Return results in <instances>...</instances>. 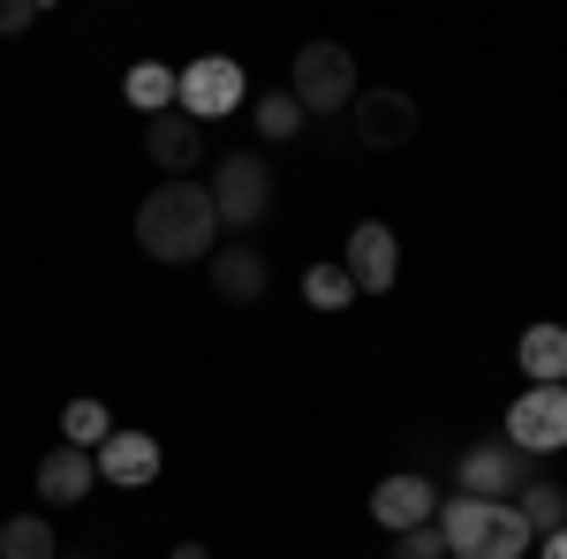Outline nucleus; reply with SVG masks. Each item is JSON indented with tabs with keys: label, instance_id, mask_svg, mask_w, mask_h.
I'll return each mask as SVG.
<instances>
[{
	"label": "nucleus",
	"instance_id": "f257e3e1",
	"mask_svg": "<svg viewBox=\"0 0 567 559\" xmlns=\"http://www.w3.org/2000/svg\"><path fill=\"white\" fill-rule=\"evenodd\" d=\"M136 242L144 258L159 265H197L219 250V213L205 182H159L144 205H136Z\"/></svg>",
	"mask_w": 567,
	"mask_h": 559
},
{
	"label": "nucleus",
	"instance_id": "f03ea898",
	"mask_svg": "<svg viewBox=\"0 0 567 559\" xmlns=\"http://www.w3.org/2000/svg\"><path fill=\"white\" fill-rule=\"evenodd\" d=\"M432 529L446 537V559H523V552H537V537L515 515V499H470V491H454V499H439Z\"/></svg>",
	"mask_w": 567,
	"mask_h": 559
},
{
	"label": "nucleus",
	"instance_id": "7ed1b4c3",
	"mask_svg": "<svg viewBox=\"0 0 567 559\" xmlns=\"http://www.w3.org/2000/svg\"><path fill=\"white\" fill-rule=\"evenodd\" d=\"M288 99H296L303 114H349L355 106V53L333 45V39L296 45V61H288Z\"/></svg>",
	"mask_w": 567,
	"mask_h": 559
},
{
	"label": "nucleus",
	"instance_id": "20e7f679",
	"mask_svg": "<svg viewBox=\"0 0 567 559\" xmlns=\"http://www.w3.org/2000/svg\"><path fill=\"white\" fill-rule=\"evenodd\" d=\"M213 213H219V227H258L272 213V167L258 152H227L213 167Z\"/></svg>",
	"mask_w": 567,
	"mask_h": 559
},
{
	"label": "nucleus",
	"instance_id": "39448f33",
	"mask_svg": "<svg viewBox=\"0 0 567 559\" xmlns=\"http://www.w3.org/2000/svg\"><path fill=\"white\" fill-rule=\"evenodd\" d=\"M182 91H175V106L189 114V122H219V114H235L243 106V61H227V53H197V61H182L175 69Z\"/></svg>",
	"mask_w": 567,
	"mask_h": 559
},
{
	"label": "nucleus",
	"instance_id": "423d86ee",
	"mask_svg": "<svg viewBox=\"0 0 567 559\" xmlns=\"http://www.w3.org/2000/svg\"><path fill=\"white\" fill-rule=\"evenodd\" d=\"M507 446L515 454H560L567 446V386H529L515 408H507Z\"/></svg>",
	"mask_w": 567,
	"mask_h": 559
},
{
	"label": "nucleus",
	"instance_id": "0eeeda50",
	"mask_svg": "<svg viewBox=\"0 0 567 559\" xmlns=\"http://www.w3.org/2000/svg\"><path fill=\"white\" fill-rule=\"evenodd\" d=\"M349 114H355V144H363V152H401V144L416 136V122H424V114H416V99H409V91H393V84L355 91Z\"/></svg>",
	"mask_w": 567,
	"mask_h": 559
},
{
	"label": "nucleus",
	"instance_id": "6e6552de",
	"mask_svg": "<svg viewBox=\"0 0 567 559\" xmlns=\"http://www.w3.org/2000/svg\"><path fill=\"white\" fill-rule=\"evenodd\" d=\"M341 272L355 280V296H386L401 280V242H393L386 219H355L349 250H341Z\"/></svg>",
	"mask_w": 567,
	"mask_h": 559
},
{
	"label": "nucleus",
	"instance_id": "1a4fd4ad",
	"mask_svg": "<svg viewBox=\"0 0 567 559\" xmlns=\"http://www.w3.org/2000/svg\"><path fill=\"white\" fill-rule=\"evenodd\" d=\"M529 476H537V462L515 454V446L499 438V446H470V454H462V469H454V484H462L470 499H507V491H523Z\"/></svg>",
	"mask_w": 567,
	"mask_h": 559
},
{
	"label": "nucleus",
	"instance_id": "9d476101",
	"mask_svg": "<svg viewBox=\"0 0 567 559\" xmlns=\"http://www.w3.org/2000/svg\"><path fill=\"white\" fill-rule=\"evenodd\" d=\"M371 521L386 529V537H409V529H432L439 521V484H424V476H386L379 491H371Z\"/></svg>",
	"mask_w": 567,
	"mask_h": 559
},
{
	"label": "nucleus",
	"instance_id": "9b49d317",
	"mask_svg": "<svg viewBox=\"0 0 567 559\" xmlns=\"http://www.w3.org/2000/svg\"><path fill=\"white\" fill-rule=\"evenodd\" d=\"M144 152H152V167L167 174V182H189L197 152H205V136H197V122H189L182 106H167V114L144 122Z\"/></svg>",
	"mask_w": 567,
	"mask_h": 559
},
{
	"label": "nucleus",
	"instance_id": "f8f14e48",
	"mask_svg": "<svg viewBox=\"0 0 567 559\" xmlns=\"http://www.w3.org/2000/svg\"><path fill=\"white\" fill-rule=\"evenodd\" d=\"M91 462H99V476H106V484L144 491V484L159 476V438H152V431H122V424H114V438H106Z\"/></svg>",
	"mask_w": 567,
	"mask_h": 559
},
{
	"label": "nucleus",
	"instance_id": "ddd939ff",
	"mask_svg": "<svg viewBox=\"0 0 567 559\" xmlns=\"http://www.w3.org/2000/svg\"><path fill=\"white\" fill-rule=\"evenodd\" d=\"M213 288H219V302H265L272 272H265V258L250 242H219L213 250Z\"/></svg>",
	"mask_w": 567,
	"mask_h": 559
},
{
	"label": "nucleus",
	"instance_id": "4468645a",
	"mask_svg": "<svg viewBox=\"0 0 567 559\" xmlns=\"http://www.w3.org/2000/svg\"><path fill=\"white\" fill-rule=\"evenodd\" d=\"M91 484H99V462H91L84 446H53L39 462V499L45 507H76Z\"/></svg>",
	"mask_w": 567,
	"mask_h": 559
},
{
	"label": "nucleus",
	"instance_id": "2eb2a0df",
	"mask_svg": "<svg viewBox=\"0 0 567 559\" xmlns=\"http://www.w3.org/2000/svg\"><path fill=\"white\" fill-rule=\"evenodd\" d=\"M515 363H523L529 386H567V325H529L523 341H515Z\"/></svg>",
	"mask_w": 567,
	"mask_h": 559
},
{
	"label": "nucleus",
	"instance_id": "dca6fc26",
	"mask_svg": "<svg viewBox=\"0 0 567 559\" xmlns=\"http://www.w3.org/2000/svg\"><path fill=\"white\" fill-rule=\"evenodd\" d=\"M515 515L529 521V537H553V529H567V491L545 484V476H529L523 491H515Z\"/></svg>",
	"mask_w": 567,
	"mask_h": 559
},
{
	"label": "nucleus",
	"instance_id": "f3484780",
	"mask_svg": "<svg viewBox=\"0 0 567 559\" xmlns=\"http://www.w3.org/2000/svg\"><path fill=\"white\" fill-rule=\"evenodd\" d=\"M0 559H61V537L45 515H16L0 521Z\"/></svg>",
	"mask_w": 567,
	"mask_h": 559
},
{
	"label": "nucleus",
	"instance_id": "a211bd4d",
	"mask_svg": "<svg viewBox=\"0 0 567 559\" xmlns=\"http://www.w3.org/2000/svg\"><path fill=\"white\" fill-rule=\"evenodd\" d=\"M122 91H130V106H136V114H167V106H175V91H182V76L167 69V61H136Z\"/></svg>",
	"mask_w": 567,
	"mask_h": 559
},
{
	"label": "nucleus",
	"instance_id": "6ab92c4d",
	"mask_svg": "<svg viewBox=\"0 0 567 559\" xmlns=\"http://www.w3.org/2000/svg\"><path fill=\"white\" fill-rule=\"evenodd\" d=\"M303 302L333 318V310H349V302H363V296H355V280L341 272V265H310V272H303Z\"/></svg>",
	"mask_w": 567,
	"mask_h": 559
},
{
	"label": "nucleus",
	"instance_id": "aec40b11",
	"mask_svg": "<svg viewBox=\"0 0 567 559\" xmlns=\"http://www.w3.org/2000/svg\"><path fill=\"white\" fill-rule=\"evenodd\" d=\"M61 431H69V446H84V454H99V446L114 438V416H106L99 401H69V408H61Z\"/></svg>",
	"mask_w": 567,
	"mask_h": 559
},
{
	"label": "nucleus",
	"instance_id": "412c9836",
	"mask_svg": "<svg viewBox=\"0 0 567 559\" xmlns=\"http://www.w3.org/2000/svg\"><path fill=\"white\" fill-rule=\"evenodd\" d=\"M250 114H258V136H272V144H280V136H296V130H303V106H296L288 91H265V99L250 106Z\"/></svg>",
	"mask_w": 567,
	"mask_h": 559
},
{
	"label": "nucleus",
	"instance_id": "4be33fe9",
	"mask_svg": "<svg viewBox=\"0 0 567 559\" xmlns=\"http://www.w3.org/2000/svg\"><path fill=\"white\" fill-rule=\"evenodd\" d=\"M386 559H446V537L439 529H409V537H393Z\"/></svg>",
	"mask_w": 567,
	"mask_h": 559
},
{
	"label": "nucleus",
	"instance_id": "5701e85b",
	"mask_svg": "<svg viewBox=\"0 0 567 559\" xmlns=\"http://www.w3.org/2000/svg\"><path fill=\"white\" fill-rule=\"evenodd\" d=\"M39 15H45L39 0H0V39H23V31H31Z\"/></svg>",
	"mask_w": 567,
	"mask_h": 559
},
{
	"label": "nucleus",
	"instance_id": "b1692460",
	"mask_svg": "<svg viewBox=\"0 0 567 559\" xmlns=\"http://www.w3.org/2000/svg\"><path fill=\"white\" fill-rule=\"evenodd\" d=\"M537 559H567V529H553V537L537 545Z\"/></svg>",
	"mask_w": 567,
	"mask_h": 559
},
{
	"label": "nucleus",
	"instance_id": "393cba45",
	"mask_svg": "<svg viewBox=\"0 0 567 559\" xmlns=\"http://www.w3.org/2000/svg\"><path fill=\"white\" fill-rule=\"evenodd\" d=\"M167 559H213V545H175Z\"/></svg>",
	"mask_w": 567,
	"mask_h": 559
},
{
	"label": "nucleus",
	"instance_id": "a878e982",
	"mask_svg": "<svg viewBox=\"0 0 567 559\" xmlns=\"http://www.w3.org/2000/svg\"><path fill=\"white\" fill-rule=\"evenodd\" d=\"M61 559H91V552H61Z\"/></svg>",
	"mask_w": 567,
	"mask_h": 559
}]
</instances>
